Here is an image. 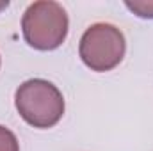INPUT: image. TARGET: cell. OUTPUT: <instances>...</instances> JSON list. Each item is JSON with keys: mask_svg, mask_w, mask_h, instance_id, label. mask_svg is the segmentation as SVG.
<instances>
[{"mask_svg": "<svg viewBox=\"0 0 153 151\" xmlns=\"http://www.w3.org/2000/svg\"><path fill=\"white\" fill-rule=\"evenodd\" d=\"M16 110L34 128H52L64 114V98L48 80L32 78L23 82L14 94Z\"/></svg>", "mask_w": 153, "mask_h": 151, "instance_id": "cell-1", "label": "cell"}, {"mask_svg": "<svg viewBox=\"0 0 153 151\" xmlns=\"http://www.w3.org/2000/svg\"><path fill=\"white\" fill-rule=\"evenodd\" d=\"M25 41L36 50H55L68 36V14L52 0H39L27 7L22 18Z\"/></svg>", "mask_w": 153, "mask_h": 151, "instance_id": "cell-2", "label": "cell"}, {"mask_svg": "<svg viewBox=\"0 0 153 151\" xmlns=\"http://www.w3.org/2000/svg\"><path fill=\"white\" fill-rule=\"evenodd\" d=\"M126 43L123 32L111 23L91 25L80 39V57L93 71H111L123 61Z\"/></svg>", "mask_w": 153, "mask_h": 151, "instance_id": "cell-3", "label": "cell"}, {"mask_svg": "<svg viewBox=\"0 0 153 151\" xmlns=\"http://www.w3.org/2000/svg\"><path fill=\"white\" fill-rule=\"evenodd\" d=\"M0 151H20L16 135L2 124H0Z\"/></svg>", "mask_w": 153, "mask_h": 151, "instance_id": "cell-4", "label": "cell"}, {"mask_svg": "<svg viewBox=\"0 0 153 151\" xmlns=\"http://www.w3.org/2000/svg\"><path fill=\"white\" fill-rule=\"evenodd\" d=\"M125 5L141 18L153 20V2H125Z\"/></svg>", "mask_w": 153, "mask_h": 151, "instance_id": "cell-5", "label": "cell"}]
</instances>
